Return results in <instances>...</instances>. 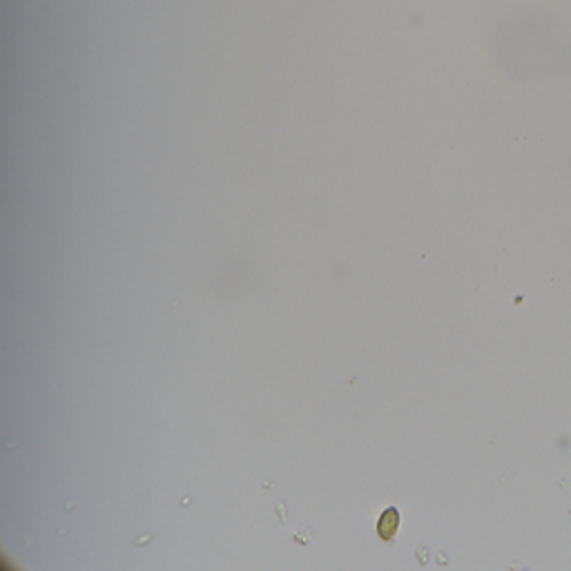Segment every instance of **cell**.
<instances>
[{
    "instance_id": "1",
    "label": "cell",
    "mask_w": 571,
    "mask_h": 571,
    "mask_svg": "<svg viewBox=\"0 0 571 571\" xmlns=\"http://www.w3.org/2000/svg\"><path fill=\"white\" fill-rule=\"evenodd\" d=\"M397 529H399V513H397V509L391 507V509H386L377 520V536L388 542L395 538Z\"/></svg>"
}]
</instances>
